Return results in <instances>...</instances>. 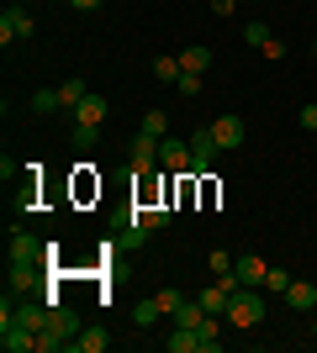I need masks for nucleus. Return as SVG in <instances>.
Wrapping results in <instances>:
<instances>
[{
    "label": "nucleus",
    "mask_w": 317,
    "mask_h": 353,
    "mask_svg": "<svg viewBox=\"0 0 317 353\" xmlns=\"http://www.w3.org/2000/svg\"><path fill=\"white\" fill-rule=\"evenodd\" d=\"M69 6H75V11H101L106 0H69Z\"/></svg>",
    "instance_id": "obj_28"
},
{
    "label": "nucleus",
    "mask_w": 317,
    "mask_h": 353,
    "mask_svg": "<svg viewBox=\"0 0 317 353\" xmlns=\"http://www.w3.org/2000/svg\"><path fill=\"white\" fill-rule=\"evenodd\" d=\"M159 143H164V137H153V132H143V127H137V137H133V169H137V174L159 169Z\"/></svg>",
    "instance_id": "obj_7"
},
{
    "label": "nucleus",
    "mask_w": 317,
    "mask_h": 353,
    "mask_svg": "<svg viewBox=\"0 0 317 353\" xmlns=\"http://www.w3.org/2000/svg\"><path fill=\"white\" fill-rule=\"evenodd\" d=\"M270 37H275V32L265 27V21H249V27H243V43H254V48H265Z\"/></svg>",
    "instance_id": "obj_19"
},
{
    "label": "nucleus",
    "mask_w": 317,
    "mask_h": 353,
    "mask_svg": "<svg viewBox=\"0 0 317 353\" xmlns=\"http://www.w3.org/2000/svg\"><path fill=\"white\" fill-rule=\"evenodd\" d=\"M201 85H206V79H201V74H185V69H180V79H175L180 95H201Z\"/></svg>",
    "instance_id": "obj_22"
},
{
    "label": "nucleus",
    "mask_w": 317,
    "mask_h": 353,
    "mask_svg": "<svg viewBox=\"0 0 317 353\" xmlns=\"http://www.w3.org/2000/svg\"><path fill=\"white\" fill-rule=\"evenodd\" d=\"M211 137H217V148H243V137H249V121L227 111V117L211 121Z\"/></svg>",
    "instance_id": "obj_8"
},
{
    "label": "nucleus",
    "mask_w": 317,
    "mask_h": 353,
    "mask_svg": "<svg viewBox=\"0 0 317 353\" xmlns=\"http://www.w3.org/2000/svg\"><path fill=\"white\" fill-rule=\"evenodd\" d=\"M75 338H79V316H75L69 306H59V301H53V306H48V327L37 332V353H64Z\"/></svg>",
    "instance_id": "obj_1"
},
{
    "label": "nucleus",
    "mask_w": 317,
    "mask_h": 353,
    "mask_svg": "<svg viewBox=\"0 0 317 353\" xmlns=\"http://www.w3.org/2000/svg\"><path fill=\"white\" fill-rule=\"evenodd\" d=\"M0 348L6 353H37V332L21 327V322H6L0 327Z\"/></svg>",
    "instance_id": "obj_10"
},
{
    "label": "nucleus",
    "mask_w": 317,
    "mask_h": 353,
    "mask_svg": "<svg viewBox=\"0 0 317 353\" xmlns=\"http://www.w3.org/2000/svg\"><path fill=\"white\" fill-rule=\"evenodd\" d=\"M233 259H238V253H222V248H217V253H211V274H233Z\"/></svg>",
    "instance_id": "obj_25"
},
{
    "label": "nucleus",
    "mask_w": 317,
    "mask_h": 353,
    "mask_svg": "<svg viewBox=\"0 0 317 353\" xmlns=\"http://www.w3.org/2000/svg\"><path fill=\"white\" fill-rule=\"evenodd\" d=\"M233 274H238V285L259 290V285H265V274H270V264H265L259 253H238V259H233Z\"/></svg>",
    "instance_id": "obj_9"
},
{
    "label": "nucleus",
    "mask_w": 317,
    "mask_h": 353,
    "mask_svg": "<svg viewBox=\"0 0 317 353\" xmlns=\"http://www.w3.org/2000/svg\"><path fill=\"white\" fill-rule=\"evenodd\" d=\"M43 253H48V248H43L32 232H11V264H37Z\"/></svg>",
    "instance_id": "obj_11"
},
{
    "label": "nucleus",
    "mask_w": 317,
    "mask_h": 353,
    "mask_svg": "<svg viewBox=\"0 0 317 353\" xmlns=\"http://www.w3.org/2000/svg\"><path fill=\"white\" fill-rule=\"evenodd\" d=\"M37 32V21H32L27 6H11V11L0 16V43H21V37H32Z\"/></svg>",
    "instance_id": "obj_6"
},
{
    "label": "nucleus",
    "mask_w": 317,
    "mask_h": 353,
    "mask_svg": "<svg viewBox=\"0 0 317 353\" xmlns=\"http://www.w3.org/2000/svg\"><path fill=\"white\" fill-rule=\"evenodd\" d=\"M106 95H85V101L75 105V148H90L95 132H101V121H106Z\"/></svg>",
    "instance_id": "obj_2"
},
{
    "label": "nucleus",
    "mask_w": 317,
    "mask_h": 353,
    "mask_svg": "<svg viewBox=\"0 0 317 353\" xmlns=\"http://www.w3.org/2000/svg\"><path fill=\"white\" fill-rule=\"evenodd\" d=\"M302 127H312V132H317V105H302Z\"/></svg>",
    "instance_id": "obj_27"
},
{
    "label": "nucleus",
    "mask_w": 317,
    "mask_h": 353,
    "mask_svg": "<svg viewBox=\"0 0 317 353\" xmlns=\"http://www.w3.org/2000/svg\"><path fill=\"white\" fill-rule=\"evenodd\" d=\"M16 6H27V0H16Z\"/></svg>",
    "instance_id": "obj_30"
},
{
    "label": "nucleus",
    "mask_w": 317,
    "mask_h": 353,
    "mask_svg": "<svg viewBox=\"0 0 317 353\" xmlns=\"http://www.w3.org/2000/svg\"><path fill=\"white\" fill-rule=\"evenodd\" d=\"M11 285L16 290H32L37 285V264H11Z\"/></svg>",
    "instance_id": "obj_17"
},
{
    "label": "nucleus",
    "mask_w": 317,
    "mask_h": 353,
    "mask_svg": "<svg viewBox=\"0 0 317 353\" xmlns=\"http://www.w3.org/2000/svg\"><path fill=\"white\" fill-rule=\"evenodd\" d=\"M159 306H164V316H175V311L185 306V295L180 290H159Z\"/></svg>",
    "instance_id": "obj_24"
},
{
    "label": "nucleus",
    "mask_w": 317,
    "mask_h": 353,
    "mask_svg": "<svg viewBox=\"0 0 317 353\" xmlns=\"http://www.w3.org/2000/svg\"><path fill=\"white\" fill-rule=\"evenodd\" d=\"M227 322L233 327H259L265 322V295H254L249 285H243V290L227 301Z\"/></svg>",
    "instance_id": "obj_3"
},
{
    "label": "nucleus",
    "mask_w": 317,
    "mask_h": 353,
    "mask_svg": "<svg viewBox=\"0 0 317 353\" xmlns=\"http://www.w3.org/2000/svg\"><path fill=\"white\" fill-rule=\"evenodd\" d=\"M143 132H153V137H169V117H164V111H148V117H143Z\"/></svg>",
    "instance_id": "obj_20"
},
{
    "label": "nucleus",
    "mask_w": 317,
    "mask_h": 353,
    "mask_svg": "<svg viewBox=\"0 0 317 353\" xmlns=\"http://www.w3.org/2000/svg\"><path fill=\"white\" fill-rule=\"evenodd\" d=\"M85 95H90V85H85V79H64V85H59V105H69V111H75Z\"/></svg>",
    "instance_id": "obj_16"
},
{
    "label": "nucleus",
    "mask_w": 317,
    "mask_h": 353,
    "mask_svg": "<svg viewBox=\"0 0 317 353\" xmlns=\"http://www.w3.org/2000/svg\"><path fill=\"white\" fill-rule=\"evenodd\" d=\"M286 306H291V311H312V306H317V285H312V280H291Z\"/></svg>",
    "instance_id": "obj_12"
},
{
    "label": "nucleus",
    "mask_w": 317,
    "mask_h": 353,
    "mask_svg": "<svg viewBox=\"0 0 317 353\" xmlns=\"http://www.w3.org/2000/svg\"><path fill=\"white\" fill-rule=\"evenodd\" d=\"M106 343L111 338H106L101 327H79V338L69 343V353H106Z\"/></svg>",
    "instance_id": "obj_13"
},
{
    "label": "nucleus",
    "mask_w": 317,
    "mask_h": 353,
    "mask_svg": "<svg viewBox=\"0 0 317 353\" xmlns=\"http://www.w3.org/2000/svg\"><path fill=\"white\" fill-rule=\"evenodd\" d=\"M206 63H211V48H201V43L180 48V69L185 74H206Z\"/></svg>",
    "instance_id": "obj_14"
},
{
    "label": "nucleus",
    "mask_w": 317,
    "mask_h": 353,
    "mask_svg": "<svg viewBox=\"0 0 317 353\" xmlns=\"http://www.w3.org/2000/svg\"><path fill=\"white\" fill-rule=\"evenodd\" d=\"M312 338H317V322H312Z\"/></svg>",
    "instance_id": "obj_29"
},
{
    "label": "nucleus",
    "mask_w": 317,
    "mask_h": 353,
    "mask_svg": "<svg viewBox=\"0 0 317 353\" xmlns=\"http://www.w3.org/2000/svg\"><path fill=\"white\" fill-rule=\"evenodd\" d=\"M238 11V0H211V16H233Z\"/></svg>",
    "instance_id": "obj_26"
},
{
    "label": "nucleus",
    "mask_w": 317,
    "mask_h": 353,
    "mask_svg": "<svg viewBox=\"0 0 317 353\" xmlns=\"http://www.w3.org/2000/svg\"><path fill=\"white\" fill-rule=\"evenodd\" d=\"M211 163H217V137H211V127H196L191 132V174H211Z\"/></svg>",
    "instance_id": "obj_4"
},
{
    "label": "nucleus",
    "mask_w": 317,
    "mask_h": 353,
    "mask_svg": "<svg viewBox=\"0 0 317 353\" xmlns=\"http://www.w3.org/2000/svg\"><path fill=\"white\" fill-rule=\"evenodd\" d=\"M159 316H164V306H159V295H148V301H137V306H133V322H137V327H153Z\"/></svg>",
    "instance_id": "obj_15"
},
{
    "label": "nucleus",
    "mask_w": 317,
    "mask_h": 353,
    "mask_svg": "<svg viewBox=\"0 0 317 353\" xmlns=\"http://www.w3.org/2000/svg\"><path fill=\"white\" fill-rule=\"evenodd\" d=\"M153 79L175 85V79H180V59H153Z\"/></svg>",
    "instance_id": "obj_18"
},
{
    "label": "nucleus",
    "mask_w": 317,
    "mask_h": 353,
    "mask_svg": "<svg viewBox=\"0 0 317 353\" xmlns=\"http://www.w3.org/2000/svg\"><path fill=\"white\" fill-rule=\"evenodd\" d=\"M159 169L191 174V137H164V143H159Z\"/></svg>",
    "instance_id": "obj_5"
},
{
    "label": "nucleus",
    "mask_w": 317,
    "mask_h": 353,
    "mask_svg": "<svg viewBox=\"0 0 317 353\" xmlns=\"http://www.w3.org/2000/svg\"><path fill=\"white\" fill-rule=\"evenodd\" d=\"M32 111H59V90H37V95H32Z\"/></svg>",
    "instance_id": "obj_23"
},
{
    "label": "nucleus",
    "mask_w": 317,
    "mask_h": 353,
    "mask_svg": "<svg viewBox=\"0 0 317 353\" xmlns=\"http://www.w3.org/2000/svg\"><path fill=\"white\" fill-rule=\"evenodd\" d=\"M265 290L286 295V290H291V274H286V269H275V264H270V274H265Z\"/></svg>",
    "instance_id": "obj_21"
}]
</instances>
